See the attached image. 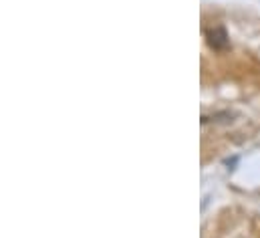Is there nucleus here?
<instances>
[{
    "mask_svg": "<svg viewBox=\"0 0 260 238\" xmlns=\"http://www.w3.org/2000/svg\"><path fill=\"white\" fill-rule=\"evenodd\" d=\"M206 41H208V47L214 49V51H226L228 45H230V39H228V33L224 26H214L208 31L206 35Z\"/></svg>",
    "mask_w": 260,
    "mask_h": 238,
    "instance_id": "obj_1",
    "label": "nucleus"
}]
</instances>
